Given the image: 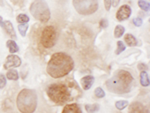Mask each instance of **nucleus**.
<instances>
[{
    "mask_svg": "<svg viewBox=\"0 0 150 113\" xmlns=\"http://www.w3.org/2000/svg\"><path fill=\"white\" fill-rule=\"evenodd\" d=\"M74 68V61L71 56L64 52H57L51 56L47 64V73L53 78L66 76Z\"/></svg>",
    "mask_w": 150,
    "mask_h": 113,
    "instance_id": "nucleus-1",
    "label": "nucleus"
},
{
    "mask_svg": "<svg viewBox=\"0 0 150 113\" xmlns=\"http://www.w3.org/2000/svg\"><path fill=\"white\" fill-rule=\"evenodd\" d=\"M133 82L132 75L128 71L120 70L114 74L113 77L106 81V86L110 92H114L117 94L129 92L131 89V84Z\"/></svg>",
    "mask_w": 150,
    "mask_h": 113,
    "instance_id": "nucleus-2",
    "label": "nucleus"
},
{
    "mask_svg": "<svg viewBox=\"0 0 150 113\" xmlns=\"http://www.w3.org/2000/svg\"><path fill=\"white\" fill-rule=\"evenodd\" d=\"M21 113H33L37 108V94L33 89H23L19 92L16 100Z\"/></svg>",
    "mask_w": 150,
    "mask_h": 113,
    "instance_id": "nucleus-3",
    "label": "nucleus"
},
{
    "mask_svg": "<svg viewBox=\"0 0 150 113\" xmlns=\"http://www.w3.org/2000/svg\"><path fill=\"white\" fill-rule=\"evenodd\" d=\"M47 94L52 102L62 105L70 99V91L63 83H53L48 86Z\"/></svg>",
    "mask_w": 150,
    "mask_h": 113,
    "instance_id": "nucleus-4",
    "label": "nucleus"
},
{
    "mask_svg": "<svg viewBox=\"0 0 150 113\" xmlns=\"http://www.w3.org/2000/svg\"><path fill=\"white\" fill-rule=\"evenodd\" d=\"M30 12L37 20L42 23L48 22L51 16L49 7L43 0H35L30 6Z\"/></svg>",
    "mask_w": 150,
    "mask_h": 113,
    "instance_id": "nucleus-5",
    "label": "nucleus"
},
{
    "mask_svg": "<svg viewBox=\"0 0 150 113\" xmlns=\"http://www.w3.org/2000/svg\"><path fill=\"white\" fill-rule=\"evenodd\" d=\"M75 10L81 15H90L97 11L98 0H73Z\"/></svg>",
    "mask_w": 150,
    "mask_h": 113,
    "instance_id": "nucleus-6",
    "label": "nucleus"
},
{
    "mask_svg": "<svg viewBox=\"0 0 150 113\" xmlns=\"http://www.w3.org/2000/svg\"><path fill=\"white\" fill-rule=\"evenodd\" d=\"M57 39V31L54 26H46L42 30L40 37V42L43 47L52 48L56 43Z\"/></svg>",
    "mask_w": 150,
    "mask_h": 113,
    "instance_id": "nucleus-7",
    "label": "nucleus"
},
{
    "mask_svg": "<svg viewBox=\"0 0 150 113\" xmlns=\"http://www.w3.org/2000/svg\"><path fill=\"white\" fill-rule=\"evenodd\" d=\"M132 13L131 7L128 5H122L118 9L117 13H116V18H117L118 21H124L130 17Z\"/></svg>",
    "mask_w": 150,
    "mask_h": 113,
    "instance_id": "nucleus-8",
    "label": "nucleus"
},
{
    "mask_svg": "<svg viewBox=\"0 0 150 113\" xmlns=\"http://www.w3.org/2000/svg\"><path fill=\"white\" fill-rule=\"evenodd\" d=\"M21 65V59L19 58L17 55H9L7 57L5 64H4V68L5 69H10L13 67H19Z\"/></svg>",
    "mask_w": 150,
    "mask_h": 113,
    "instance_id": "nucleus-9",
    "label": "nucleus"
},
{
    "mask_svg": "<svg viewBox=\"0 0 150 113\" xmlns=\"http://www.w3.org/2000/svg\"><path fill=\"white\" fill-rule=\"evenodd\" d=\"M93 83H94V77L91 75L84 76V77L81 79V85L84 90L90 89V87L93 85Z\"/></svg>",
    "mask_w": 150,
    "mask_h": 113,
    "instance_id": "nucleus-10",
    "label": "nucleus"
},
{
    "mask_svg": "<svg viewBox=\"0 0 150 113\" xmlns=\"http://www.w3.org/2000/svg\"><path fill=\"white\" fill-rule=\"evenodd\" d=\"M129 113H146V109H145V107L141 103L134 102L130 105Z\"/></svg>",
    "mask_w": 150,
    "mask_h": 113,
    "instance_id": "nucleus-11",
    "label": "nucleus"
},
{
    "mask_svg": "<svg viewBox=\"0 0 150 113\" xmlns=\"http://www.w3.org/2000/svg\"><path fill=\"white\" fill-rule=\"evenodd\" d=\"M62 113H82L80 107L78 106V104H68L66 105L63 110H62Z\"/></svg>",
    "mask_w": 150,
    "mask_h": 113,
    "instance_id": "nucleus-12",
    "label": "nucleus"
},
{
    "mask_svg": "<svg viewBox=\"0 0 150 113\" xmlns=\"http://www.w3.org/2000/svg\"><path fill=\"white\" fill-rule=\"evenodd\" d=\"M3 28L6 30V32L8 33V34L10 35L12 38H14V39H15V38H16L15 31H14L13 25H12V23L10 22V21H8V20H7V21H4Z\"/></svg>",
    "mask_w": 150,
    "mask_h": 113,
    "instance_id": "nucleus-13",
    "label": "nucleus"
},
{
    "mask_svg": "<svg viewBox=\"0 0 150 113\" xmlns=\"http://www.w3.org/2000/svg\"><path fill=\"white\" fill-rule=\"evenodd\" d=\"M140 83H141V85L144 86V87H148L150 84L149 75L145 70L141 71V73H140Z\"/></svg>",
    "mask_w": 150,
    "mask_h": 113,
    "instance_id": "nucleus-14",
    "label": "nucleus"
},
{
    "mask_svg": "<svg viewBox=\"0 0 150 113\" xmlns=\"http://www.w3.org/2000/svg\"><path fill=\"white\" fill-rule=\"evenodd\" d=\"M124 40H125V42H126V44L128 45V46H130V47L136 46V45H137V40H136V38H135L132 34H130V33H129V34H126V35H125Z\"/></svg>",
    "mask_w": 150,
    "mask_h": 113,
    "instance_id": "nucleus-15",
    "label": "nucleus"
},
{
    "mask_svg": "<svg viewBox=\"0 0 150 113\" xmlns=\"http://www.w3.org/2000/svg\"><path fill=\"white\" fill-rule=\"evenodd\" d=\"M7 47H8L9 49V52L10 53H16V52H18V46L17 44H16V42L14 41V40H8L6 43Z\"/></svg>",
    "mask_w": 150,
    "mask_h": 113,
    "instance_id": "nucleus-16",
    "label": "nucleus"
},
{
    "mask_svg": "<svg viewBox=\"0 0 150 113\" xmlns=\"http://www.w3.org/2000/svg\"><path fill=\"white\" fill-rule=\"evenodd\" d=\"M124 32H125V28L123 27L122 25H117L114 30V36L116 38H120L123 34H124Z\"/></svg>",
    "mask_w": 150,
    "mask_h": 113,
    "instance_id": "nucleus-17",
    "label": "nucleus"
},
{
    "mask_svg": "<svg viewBox=\"0 0 150 113\" xmlns=\"http://www.w3.org/2000/svg\"><path fill=\"white\" fill-rule=\"evenodd\" d=\"M18 72L14 69H9L7 72V78L10 79V80H17L18 79Z\"/></svg>",
    "mask_w": 150,
    "mask_h": 113,
    "instance_id": "nucleus-18",
    "label": "nucleus"
},
{
    "mask_svg": "<svg viewBox=\"0 0 150 113\" xmlns=\"http://www.w3.org/2000/svg\"><path fill=\"white\" fill-rule=\"evenodd\" d=\"M138 6L142 9V10L147 11V12H148L150 9V4H149V2L146 1V0H138Z\"/></svg>",
    "mask_w": 150,
    "mask_h": 113,
    "instance_id": "nucleus-19",
    "label": "nucleus"
},
{
    "mask_svg": "<svg viewBox=\"0 0 150 113\" xmlns=\"http://www.w3.org/2000/svg\"><path fill=\"white\" fill-rule=\"evenodd\" d=\"M85 109L87 112L89 113H94L99 109V105L98 104H86L85 105Z\"/></svg>",
    "mask_w": 150,
    "mask_h": 113,
    "instance_id": "nucleus-20",
    "label": "nucleus"
},
{
    "mask_svg": "<svg viewBox=\"0 0 150 113\" xmlns=\"http://www.w3.org/2000/svg\"><path fill=\"white\" fill-rule=\"evenodd\" d=\"M16 20H17V22L18 23H20V24H24V23H27L28 21H29V17L26 14H19V15L16 17Z\"/></svg>",
    "mask_w": 150,
    "mask_h": 113,
    "instance_id": "nucleus-21",
    "label": "nucleus"
},
{
    "mask_svg": "<svg viewBox=\"0 0 150 113\" xmlns=\"http://www.w3.org/2000/svg\"><path fill=\"white\" fill-rule=\"evenodd\" d=\"M27 29H28V24H19L18 25V30L20 32L21 36H25L26 35V32H27Z\"/></svg>",
    "mask_w": 150,
    "mask_h": 113,
    "instance_id": "nucleus-22",
    "label": "nucleus"
},
{
    "mask_svg": "<svg viewBox=\"0 0 150 113\" xmlns=\"http://www.w3.org/2000/svg\"><path fill=\"white\" fill-rule=\"evenodd\" d=\"M127 105H128V101H126V100H120V101L116 102L115 106L118 110H123L124 108L127 107Z\"/></svg>",
    "mask_w": 150,
    "mask_h": 113,
    "instance_id": "nucleus-23",
    "label": "nucleus"
},
{
    "mask_svg": "<svg viewBox=\"0 0 150 113\" xmlns=\"http://www.w3.org/2000/svg\"><path fill=\"white\" fill-rule=\"evenodd\" d=\"M125 45H124V43H123L122 41H118L117 42V49H116V54H120V53H122L123 51L125 50Z\"/></svg>",
    "mask_w": 150,
    "mask_h": 113,
    "instance_id": "nucleus-24",
    "label": "nucleus"
},
{
    "mask_svg": "<svg viewBox=\"0 0 150 113\" xmlns=\"http://www.w3.org/2000/svg\"><path fill=\"white\" fill-rule=\"evenodd\" d=\"M95 95H96V97H98V98H103L104 96H105V92L103 91L102 88L97 87L95 89Z\"/></svg>",
    "mask_w": 150,
    "mask_h": 113,
    "instance_id": "nucleus-25",
    "label": "nucleus"
},
{
    "mask_svg": "<svg viewBox=\"0 0 150 113\" xmlns=\"http://www.w3.org/2000/svg\"><path fill=\"white\" fill-rule=\"evenodd\" d=\"M6 85V77L3 74H0V88H4Z\"/></svg>",
    "mask_w": 150,
    "mask_h": 113,
    "instance_id": "nucleus-26",
    "label": "nucleus"
},
{
    "mask_svg": "<svg viewBox=\"0 0 150 113\" xmlns=\"http://www.w3.org/2000/svg\"><path fill=\"white\" fill-rule=\"evenodd\" d=\"M133 24H134L135 26H138V27H140V26L143 24V21H142V19L140 17H136L133 19Z\"/></svg>",
    "mask_w": 150,
    "mask_h": 113,
    "instance_id": "nucleus-27",
    "label": "nucleus"
},
{
    "mask_svg": "<svg viewBox=\"0 0 150 113\" xmlns=\"http://www.w3.org/2000/svg\"><path fill=\"white\" fill-rule=\"evenodd\" d=\"M104 6H105L106 10L109 11L111 7V0H104Z\"/></svg>",
    "mask_w": 150,
    "mask_h": 113,
    "instance_id": "nucleus-28",
    "label": "nucleus"
},
{
    "mask_svg": "<svg viewBox=\"0 0 150 113\" xmlns=\"http://www.w3.org/2000/svg\"><path fill=\"white\" fill-rule=\"evenodd\" d=\"M101 27H107L108 26V22H107V20H105V19H103V20H101Z\"/></svg>",
    "mask_w": 150,
    "mask_h": 113,
    "instance_id": "nucleus-29",
    "label": "nucleus"
},
{
    "mask_svg": "<svg viewBox=\"0 0 150 113\" xmlns=\"http://www.w3.org/2000/svg\"><path fill=\"white\" fill-rule=\"evenodd\" d=\"M119 2H120V0H111V5L116 7L118 4H119Z\"/></svg>",
    "mask_w": 150,
    "mask_h": 113,
    "instance_id": "nucleus-30",
    "label": "nucleus"
},
{
    "mask_svg": "<svg viewBox=\"0 0 150 113\" xmlns=\"http://www.w3.org/2000/svg\"><path fill=\"white\" fill-rule=\"evenodd\" d=\"M3 25H4V21H3V19H2L1 16H0V26L3 27Z\"/></svg>",
    "mask_w": 150,
    "mask_h": 113,
    "instance_id": "nucleus-31",
    "label": "nucleus"
},
{
    "mask_svg": "<svg viewBox=\"0 0 150 113\" xmlns=\"http://www.w3.org/2000/svg\"><path fill=\"white\" fill-rule=\"evenodd\" d=\"M139 68L142 70V69H147V67H145L144 65H139Z\"/></svg>",
    "mask_w": 150,
    "mask_h": 113,
    "instance_id": "nucleus-32",
    "label": "nucleus"
},
{
    "mask_svg": "<svg viewBox=\"0 0 150 113\" xmlns=\"http://www.w3.org/2000/svg\"><path fill=\"white\" fill-rule=\"evenodd\" d=\"M2 3V0H0V4H1Z\"/></svg>",
    "mask_w": 150,
    "mask_h": 113,
    "instance_id": "nucleus-33",
    "label": "nucleus"
}]
</instances>
